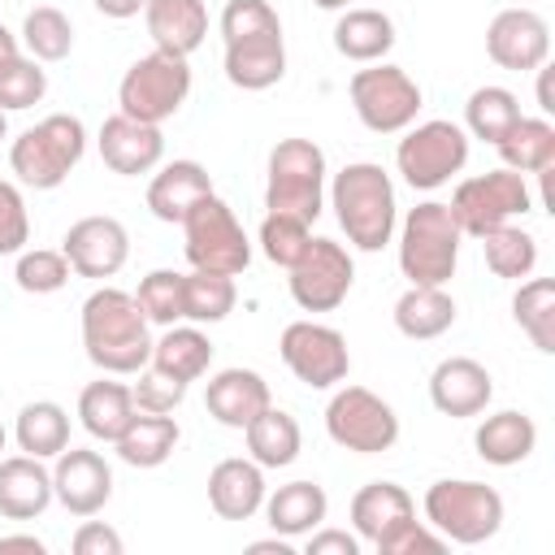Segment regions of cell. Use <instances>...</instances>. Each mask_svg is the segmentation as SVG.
<instances>
[{
  "instance_id": "obj_57",
  "label": "cell",
  "mask_w": 555,
  "mask_h": 555,
  "mask_svg": "<svg viewBox=\"0 0 555 555\" xmlns=\"http://www.w3.org/2000/svg\"><path fill=\"white\" fill-rule=\"evenodd\" d=\"M317 9H347V0H312Z\"/></svg>"
},
{
  "instance_id": "obj_27",
  "label": "cell",
  "mask_w": 555,
  "mask_h": 555,
  "mask_svg": "<svg viewBox=\"0 0 555 555\" xmlns=\"http://www.w3.org/2000/svg\"><path fill=\"white\" fill-rule=\"evenodd\" d=\"M473 447H477V455H481L486 464L512 468V464H525V460L533 455V447H538V425H533V416H525V412H516V408H503V412H494V416H486V421L477 425Z\"/></svg>"
},
{
  "instance_id": "obj_58",
  "label": "cell",
  "mask_w": 555,
  "mask_h": 555,
  "mask_svg": "<svg viewBox=\"0 0 555 555\" xmlns=\"http://www.w3.org/2000/svg\"><path fill=\"white\" fill-rule=\"evenodd\" d=\"M9 134V117H4V108H0V139Z\"/></svg>"
},
{
  "instance_id": "obj_7",
  "label": "cell",
  "mask_w": 555,
  "mask_h": 555,
  "mask_svg": "<svg viewBox=\"0 0 555 555\" xmlns=\"http://www.w3.org/2000/svg\"><path fill=\"white\" fill-rule=\"evenodd\" d=\"M191 95V65L186 56H169L160 48H152L147 56H139L121 82H117V113L134 117V121H147V126H160L169 121Z\"/></svg>"
},
{
  "instance_id": "obj_33",
  "label": "cell",
  "mask_w": 555,
  "mask_h": 555,
  "mask_svg": "<svg viewBox=\"0 0 555 555\" xmlns=\"http://www.w3.org/2000/svg\"><path fill=\"white\" fill-rule=\"evenodd\" d=\"M134 412H139L134 408V395L121 382H104L100 377V382L82 386V395H78V421L100 442H117V434L130 425Z\"/></svg>"
},
{
  "instance_id": "obj_44",
  "label": "cell",
  "mask_w": 555,
  "mask_h": 555,
  "mask_svg": "<svg viewBox=\"0 0 555 555\" xmlns=\"http://www.w3.org/2000/svg\"><path fill=\"white\" fill-rule=\"evenodd\" d=\"M308 243H312L308 221H299V217H291V212H264V221H260V251H264L273 264L291 269V264L304 256Z\"/></svg>"
},
{
  "instance_id": "obj_39",
  "label": "cell",
  "mask_w": 555,
  "mask_h": 555,
  "mask_svg": "<svg viewBox=\"0 0 555 555\" xmlns=\"http://www.w3.org/2000/svg\"><path fill=\"white\" fill-rule=\"evenodd\" d=\"M234 278L230 273H212V269H195L186 273L182 282V308H186V321L195 325H217L234 312Z\"/></svg>"
},
{
  "instance_id": "obj_40",
  "label": "cell",
  "mask_w": 555,
  "mask_h": 555,
  "mask_svg": "<svg viewBox=\"0 0 555 555\" xmlns=\"http://www.w3.org/2000/svg\"><path fill=\"white\" fill-rule=\"evenodd\" d=\"M520 117V100L507 91V87H477L473 95H468V104H464V126H468V134L473 139H486V143H499L507 130H512V121Z\"/></svg>"
},
{
  "instance_id": "obj_15",
  "label": "cell",
  "mask_w": 555,
  "mask_h": 555,
  "mask_svg": "<svg viewBox=\"0 0 555 555\" xmlns=\"http://www.w3.org/2000/svg\"><path fill=\"white\" fill-rule=\"evenodd\" d=\"M486 52L494 65H503L512 74L542 69L551 56V26L533 9H503L486 26Z\"/></svg>"
},
{
  "instance_id": "obj_1",
  "label": "cell",
  "mask_w": 555,
  "mask_h": 555,
  "mask_svg": "<svg viewBox=\"0 0 555 555\" xmlns=\"http://www.w3.org/2000/svg\"><path fill=\"white\" fill-rule=\"evenodd\" d=\"M82 347L100 373L130 377L152 356V334L139 299L117 286H100L82 304Z\"/></svg>"
},
{
  "instance_id": "obj_45",
  "label": "cell",
  "mask_w": 555,
  "mask_h": 555,
  "mask_svg": "<svg viewBox=\"0 0 555 555\" xmlns=\"http://www.w3.org/2000/svg\"><path fill=\"white\" fill-rule=\"evenodd\" d=\"M17 286L26 295H52L69 282V260L65 251H48V247H35V251H17V269H13Z\"/></svg>"
},
{
  "instance_id": "obj_8",
  "label": "cell",
  "mask_w": 555,
  "mask_h": 555,
  "mask_svg": "<svg viewBox=\"0 0 555 555\" xmlns=\"http://www.w3.org/2000/svg\"><path fill=\"white\" fill-rule=\"evenodd\" d=\"M182 225V251L191 260V269H212V273H243L251 264V243L234 217V208L212 191L199 204H191V212L178 221Z\"/></svg>"
},
{
  "instance_id": "obj_48",
  "label": "cell",
  "mask_w": 555,
  "mask_h": 555,
  "mask_svg": "<svg viewBox=\"0 0 555 555\" xmlns=\"http://www.w3.org/2000/svg\"><path fill=\"white\" fill-rule=\"evenodd\" d=\"M130 395H134V408L139 412H173L186 399V386L173 382V377H165V373H156L152 364H143L139 369V382L130 386Z\"/></svg>"
},
{
  "instance_id": "obj_56",
  "label": "cell",
  "mask_w": 555,
  "mask_h": 555,
  "mask_svg": "<svg viewBox=\"0 0 555 555\" xmlns=\"http://www.w3.org/2000/svg\"><path fill=\"white\" fill-rule=\"evenodd\" d=\"M17 52H22V48H17V35H13L9 26H0V65H4V61H13Z\"/></svg>"
},
{
  "instance_id": "obj_34",
  "label": "cell",
  "mask_w": 555,
  "mask_h": 555,
  "mask_svg": "<svg viewBox=\"0 0 555 555\" xmlns=\"http://www.w3.org/2000/svg\"><path fill=\"white\" fill-rule=\"evenodd\" d=\"M243 438H247V455H251L260 468H286V464H295V455H299V447H304L299 421H295L291 412L273 408V403L243 429Z\"/></svg>"
},
{
  "instance_id": "obj_25",
  "label": "cell",
  "mask_w": 555,
  "mask_h": 555,
  "mask_svg": "<svg viewBox=\"0 0 555 555\" xmlns=\"http://www.w3.org/2000/svg\"><path fill=\"white\" fill-rule=\"evenodd\" d=\"M204 195H212V178L199 160H169L147 182V208L156 221H182Z\"/></svg>"
},
{
  "instance_id": "obj_37",
  "label": "cell",
  "mask_w": 555,
  "mask_h": 555,
  "mask_svg": "<svg viewBox=\"0 0 555 555\" xmlns=\"http://www.w3.org/2000/svg\"><path fill=\"white\" fill-rule=\"evenodd\" d=\"M512 317L538 351H555V278H529L512 295Z\"/></svg>"
},
{
  "instance_id": "obj_50",
  "label": "cell",
  "mask_w": 555,
  "mask_h": 555,
  "mask_svg": "<svg viewBox=\"0 0 555 555\" xmlns=\"http://www.w3.org/2000/svg\"><path fill=\"white\" fill-rule=\"evenodd\" d=\"M74 555H121V533L104 520H82L74 533Z\"/></svg>"
},
{
  "instance_id": "obj_31",
  "label": "cell",
  "mask_w": 555,
  "mask_h": 555,
  "mask_svg": "<svg viewBox=\"0 0 555 555\" xmlns=\"http://www.w3.org/2000/svg\"><path fill=\"white\" fill-rule=\"evenodd\" d=\"M334 48L356 65H373L395 48V22L382 9H343L334 22Z\"/></svg>"
},
{
  "instance_id": "obj_54",
  "label": "cell",
  "mask_w": 555,
  "mask_h": 555,
  "mask_svg": "<svg viewBox=\"0 0 555 555\" xmlns=\"http://www.w3.org/2000/svg\"><path fill=\"white\" fill-rule=\"evenodd\" d=\"M247 551H251V555H291L295 546H291V538H282V533H278V538H264V542H251Z\"/></svg>"
},
{
  "instance_id": "obj_2",
  "label": "cell",
  "mask_w": 555,
  "mask_h": 555,
  "mask_svg": "<svg viewBox=\"0 0 555 555\" xmlns=\"http://www.w3.org/2000/svg\"><path fill=\"white\" fill-rule=\"evenodd\" d=\"M330 199H334V217L351 247L382 251L395 238V182L382 165L373 160L343 165L334 173Z\"/></svg>"
},
{
  "instance_id": "obj_28",
  "label": "cell",
  "mask_w": 555,
  "mask_h": 555,
  "mask_svg": "<svg viewBox=\"0 0 555 555\" xmlns=\"http://www.w3.org/2000/svg\"><path fill=\"white\" fill-rule=\"evenodd\" d=\"M178 438H182V429H178L173 412H134L113 447H117V460L130 468H160L173 455Z\"/></svg>"
},
{
  "instance_id": "obj_21",
  "label": "cell",
  "mask_w": 555,
  "mask_h": 555,
  "mask_svg": "<svg viewBox=\"0 0 555 555\" xmlns=\"http://www.w3.org/2000/svg\"><path fill=\"white\" fill-rule=\"evenodd\" d=\"M208 503L221 520H251L264 507V468L247 455H230L208 473Z\"/></svg>"
},
{
  "instance_id": "obj_13",
  "label": "cell",
  "mask_w": 555,
  "mask_h": 555,
  "mask_svg": "<svg viewBox=\"0 0 555 555\" xmlns=\"http://www.w3.org/2000/svg\"><path fill=\"white\" fill-rule=\"evenodd\" d=\"M278 351H282V364L312 390H330L351 373L347 338L321 321H291L278 338Z\"/></svg>"
},
{
  "instance_id": "obj_4",
  "label": "cell",
  "mask_w": 555,
  "mask_h": 555,
  "mask_svg": "<svg viewBox=\"0 0 555 555\" xmlns=\"http://www.w3.org/2000/svg\"><path fill=\"white\" fill-rule=\"evenodd\" d=\"M82 152H87V126L69 113H52L13 139L9 165L22 186L56 191L69 178V169L82 160Z\"/></svg>"
},
{
  "instance_id": "obj_47",
  "label": "cell",
  "mask_w": 555,
  "mask_h": 555,
  "mask_svg": "<svg viewBox=\"0 0 555 555\" xmlns=\"http://www.w3.org/2000/svg\"><path fill=\"white\" fill-rule=\"evenodd\" d=\"M30 243V212L13 182L0 178V256H17Z\"/></svg>"
},
{
  "instance_id": "obj_24",
  "label": "cell",
  "mask_w": 555,
  "mask_h": 555,
  "mask_svg": "<svg viewBox=\"0 0 555 555\" xmlns=\"http://www.w3.org/2000/svg\"><path fill=\"white\" fill-rule=\"evenodd\" d=\"M147 35L169 56H191L208 35V9L204 0H147L143 4Z\"/></svg>"
},
{
  "instance_id": "obj_9",
  "label": "cell",
  "mask_w": 555,
  "mask_h": 555,
  "mask_svg": "<svg viewBox=\"0 0 555 555\" xmlns=\"http://www.w3.org/2000/svg\"><path fill=\"white\" fill-rule=\"evenodd\" d=\"M347 95H351L356 117L373 134H399L421 113L416 78L408 69H399V65H386V61H373L369 69H356L351 82H347Z\"/></svg>"
},
{
  "instance_id": "obj_38",
  "label": "cell",
  "mask_w": 555,
  "mask_h": 555,
  "mask_svg": "<svg viewBox=\"0 0 555 555\" xmlns=\"http://www.w3.org/2000/svg\"><path fill=\"white\" fill-rule=\"evenodd\" d=\"M481 251H486V264L494 278H507V282H520L533 273L538 264V238L529 230H520L516 221L499 225V230H486L481 234Z\"/></svg>"
},
{
  "instance_id": "obj_35",
  "label": "cell",
  "mask_w": 555,
  "mask_h": 555,
  "mask_svg": "<svg viewBox=\"0 0 555 555\" xmlns=\"http://www.w3.org/2000/svg\"><path fill=\"white\" fill-rule=\"evenodd\" d=\"M503 165L516 169V173H542L555 165V126L546 117H516L512 130L494 143Z\"/></svg>"
},
{
  "instance_id": "obj_32",
  "label": "cell",
  "mask_w": 555,
  "mask_h": 555,
  "mask_svg": "<svg viewBox=\"0 0 555 555\" xmlns=\"http://www.w3.org/2000/svg\"><path fill=\"white\" fill-rule=\"evenodd\" d=\"M455 325V299L442 291V286H408L399 299H395V330L403 338H438Z\"/></svg>"
},
{
  "instance_id": "obj_5",
  "label": "cell",
  "mask_w": 555,
  "mask_h": 555,
  "mask_svg": "<svg viewBox=\"0 0 555 555\" xmlns=\"http://www.w3.org/2000/svg\"><path fill=\"white\" fill-rule=\"evenodd\" d=\"M425 525H434L447 542L477 546L503 529V494L486 481H434L425 490Z\"/></svg>"
},
{
  "instance_id": "obj_18",
  "label": "cell",
  "mask_w": 555,
  "mask_h": 555,
  "mask_svg": "<svg viewBox=\"0 0 555 555\" xmlns=\"http://www.w3.org/2000/svg\"><path fill=\"white\" fill-rule=\"evenodd\" d=\"M494 399V377L481 360L473 356H447L438 360V369L429 373V403L442 412V416H481L486 403Z\"/></svg>"
},
{
  "instance_id": "obj_53",
  "label": "cell",
  "mask_w": 555,
  "mask_h": 555,
  "mask_svg": "<svg viewBox=\"0 0 555 555\" xmlns=\"http://www.w3.org/2000/svg\"><path fill=\"white\" fill-rule=\"evenodd\" d=\"M104 17H117V22H126V17H134V13H143V4L147 0H91Z\"/></svg>"
},
{
  "instance_id": "obj_14",
  "label": "cell",
  "mask_w": 555,
  "mask_h": 555,
  "mask_svg": "<svg viewBox=\"0 0 555 555\" xmlns=\"http://www.w3.org/2000/svg\"><path fill=\"white\" fill-rule=\"evenodd\" d=\"M291 299L304 308V312H334L351 282H356V264L347 256L343 243L334 238H312L304 247V256L291 264Z\"/></svg>"
},
{
  "instance_id": "obj_52",
  "label": "cell",
  "mask_w": 555,
  "mask_h": 555,
  "mask_svg": "<svg viewBox=\"0 0 555 555\" xmlns=\"http://www.w3.org/2000/svg\"><path fill=\"white\" fill-rule=\"evenodd\" d=\"M9 551H26V555H43L48 546H43V538H35V533H0V555H9Z\"/></svg>"
},
{
  "instance_id": "obj_10",
  "label": "cell",
  "mask_w": 555,
  "mask_h": 555,
  "mask_svg": "<svg viewBox=\"0 0 555 555\" xmlns=\"http://www.w3.org/2000/svg\"><path fill=\"white\" fill-rule=\"evenodd\" d=\"M451 217L460 225V234H473L481 238L486 230H499L516 217H525L533 208V195H529V182L525 173L516 169H490V173H477V178H464L451 195Z\"/></svg>"
},
{
  "instance_id": "obj_22",
  "label": "cell",
  "mask_w": 555,
  "mask_h": 555,
  "mask_svg": "<svg viewBox=\"0 0 555 555\" xmlns=\"http://www.w3.org/2000/svg\"><path fill=\"white\" fill-rule=\"evenodd\" d=\"M286 74V43L282 30H260L247 39L225 43V78L238 91H269Z\"/></svg>"
},
{
  "instance_id": "obj_16",
  "label": "cell",
  "mask_w": 555,
  "mask_h": 555,
  "mask_svg": "<svg viewBox=\"0 0 555 555\" xmlns=\"http://www.w3.org/2000/svg\"><path fill=\"white\" fill-rule=\"evenodd\" d=\"M52 499L69 516H95L113 499V468L104 464L100 451L87 447H65L52 468Z\"/></svg>"
},
{
  "instance_id": "obj_36",
  "label": "cell",
  "mask_w": 555,
  "mask_h": 555,
  "mask_svg": "<svg viewBox=\"0 0 555 555\" xmlns=\"http://www.w3.org/2000/svg\"><path fill=\"white\" fill-rule=\"evenodd\" d=\"M13 438L26 455L35 460H52L69 447V412L52 399H35L17 412V425H13Z\"/></svg>"
},
{
  "instance_id": "obj_41",
  "label": "cell",
  "mask_w": 555,
  "mask_h": 555,
  "mask_svg": "<svg viewBox=\"0 0 555 555\" xmlns=\"http://www.w3.org/2000/svg\"><path fill=\"white\" fill-rule=\"evenodd\" d=\"M22 43H26V52H30L39 65L65 61V56L74 52V26H69V17H65L61 9L39 4V9H30L26 22H22Z\"/></svg>"
},
{
  "instance_id": "obj_17",
  "label": "cell",
  "mask_w": 555,
  "mask_h": 555,
  "mask_svg": "<svg viewBox=\"0 0 555 555\" xmlns=\"http://www.w3.org/2000/svg\"><path fill=\"white\" fill-rule=\"evenodd\" d=\"M61 251L78 278H113L130 256V234L117 217H82L65 230Z\"/></svg>"
},
{
  "instance_id": "obj_30",
  "label": "cell",
  "mask_w": 555,
  "mask_h": 555,
  "mask_svg": "<svg viewBox=\"0 0 555 555\" xmlns=\"http://www.w3.org/2000/svg\"><path fill=\"white\" fill-rule=\"evenodd\" d=\"M325 512H330V499L317 481H286L273 494H264V520L282 538L312 533L317 525H325Z\"/></svg>"
},
{
  "instance_id": "obj_51",
  "label": "cell",
  "mask_w": 555,
  "mask_h": 555,
  "mask_svg": "<svg viewBox=\"0 0 555 555\" xmlns=\"http://www.w3.org/2000/svg\"><path fill=\"white\" fill-rule=\"evenodd\" d=\"M308 555H360V538L347 529H325L317 525L308 533Z\"/></svg>"
},
{
  "instance_id": "obj_49",
  "label": "cell",
  "mask_w": 555,
  "mask_h": 555,
  "mask_svg": "<svg viewBox=\"0 0 555 555\" xmlns=\"http://www.w3.org/2000/svg\"><path fill=\"white\" fill-rule=\"evenodd\" d=\"M377 551L382 555H438V551H447V538L434 529V525H425V520H403L399 529H390L382 542H377Z\"/></svg>"
},
{
  "instance_id": "obj_23",
  "label": "cell",
  "mask_w": 555,
  "mask_h": 555,
  "mask_svg": "<svg viewBox=\"0 0 555 555\" xmlns=\"http://www.w3.org/2000/svg\"><path fill=\"white\" fill-rule=\"evenodd\" d=\"M52 503V473L35 455L0 460V516L4 520H35Z\"/></svg>"
},
{
  "instance_id": "obj_55",
  "label": "cell",
  "mask_w": 555,
  "mask_h": 555,
  "mask_svg": "<svg viewBox=\"0 0 555 555\" xmlns=\"http://www.w3.org/2000/svg\"><path fill=\"white\" fill-rule=\"evenodd\" d=\"M538 108L542 113H555V100H551V69H538Z\"/></svg>"
},
{
  "instance_id": "obj_42",
  "label": "cell",
  "mask_w": 555,
  "mask_h": 555,
  "mask_svg": "<svg viewBox=\"0 0 555 555\" xmlns=\"http://www.w3.org/2000/svg\"><path fill=\"white\" fill-rule=\"evenodd\" d=\"M182 282H186V273H178V269H152V273L139 282L134 299H139L147 325H178V321H186Z\"/></svg>"
},
{
  "instance_id": "obj_29",
  "label": "cell",
  "mask_w": 555,
  "mask_h": 555,
  "mask_svg": "<svg viewBox=\"0 0 555 555\" xmlns=\"http://www.w3.org/2000/svg\"><path fill=\"white\" fill-rule=\"evenodd\" d=\"M147 364H152L156 373H165V377L191 386V382H199V377L208 373V364H212V343H208V334H204L199 325H165V334L152 343Z\"/></svg>"
},
{
  "instance_id": "obj_59",
  "label": "cell",
  "mask_w": 555,
  "mask_h": 555,
  "mask_svg": "<svg viewBox=\"0 0 555 555\" xmlns=\"http://www.w3.org/2000/svg\"><path fill=\"white\" fill-rule=\"evenodd\" d=\"M4 442H9V434H4V425H0V451H4Z\"/></svg>"
},
{
  "instance_id": "obj_6",
  "label": "cell",
  "mask_w": 555,
  "mask_h": 555,
  "mask_svg": "<svg viewBox=\"0 0 555 555\" xmlns=\"http://www.w3.org/2000/svg\"><path fill=\"white\" fill-rule=\"evenodd\" d=\"M264 208L291 212L299 221H317L325 208V152L312 139H282L269 152Z\"/></svg>"
},
{
  "instance_id": "obj_20",
  "label": "cell",
  "mask_w": 555,
  "mask_h": 555,
  "mask_svg": "<svg viewBox=\"0 0 555 555\" xmlns=\"http://www.w3.org/2000/svg\"><path fill=\"white\" fill-rule=\"evenodd\" d=\"M204 403H208V416L217 425L247 429L273 399H269V382L256 369H221V373L208 377Z\"/></svg>"
},
{
  "instance_id": "obj_19",
  "label": "cell",
  "mask_w": 555,
  "mask_h": 555,
  "mask_svg": "<svg viewBox=\"0 0 555 555\" xmlns=\"http://www.w3.org/2000/svg\"><path fill=\"white\" fill-rule=\"evenodd\" d=\"M100 160L121 173V178H139V173H152L165 156V134L160 126H147V121H134L126 113H113L104 117L100 126Z\"/></svg>"
},
{
  "instance_id": "obj_26",
  "label": "cell",
  "mask_w": 555,
  "mask_h": 555,
  "mask_svg": "<svg viewBox=\"0 0 555 555\" xmlns=\"http://www.w3.org/2000/svg\"><path fill=\"white\" fill-rule=\"evenodd\" d=\"M416 516V503H412V494L403 490V486H395V481H369V486H360L356 494H351V525H356V538H364V542H382L390 529H399L403 520H412Z\"/></svg>"
},
{
  "instance_id": "obj_3",
  "label": "cell",
  "mask_w": 555,
  "mask_h": 555,
  "mask_svg": "<svg viewBox=\"0 0 555 555\" xmlns=\"http://www.w3.org/2000/svg\"><path fill=\"white\" fill-rule=\"evenodd\" d=\"M460 225L447 204L425 199L403 217L399 230V269L412 286H447L460 264Z\"/></svg>"
},
{
  "instance_id": "obj_11",
  "label": "cell",
  "mask_w": 555,
  "mask_h": 555,
  "mask_svg": "<svg viewBox=\"0 0 555 555\" xmlns=\"http://www.w3.org/2000/svg\"><path fill=\"white\" fill-rule=\"evenodd\" d=\"M395 165L412 191H434L468 165V130L442 117L408 126V134L395 147Z\"/></svg>"
},
{
  "instance_id": "obj_46",
  "label": "cell",
  "mask_w": 555,
  "mask_h": 555,
  "mask_svg": "<svg viewBox=\"0 0 555 555\" xmlns=\"http://www.w3.org/2000/svg\"><path fill=\"white\" fill-rule=\"evenodd\" d=\"M260 30H282L278 13L269 0H230L221 9V39H247V35H260Z\"/></svg>"
},
{
  "instance_id": "obj_12",
  "label": "cell",
  "mask_w": 555,
  "mask_h": 555,
  "mask_svg": "<svg viewBox=\"0 0 555 555\" xmlns=\"http://www.w3.org/2000/svg\"><path fill=\"white\" fill-rule=\"evenodd\" d=\"M325 434L356 455H377L399 442V416L369 386H343L325 403Z\"/></svg>"
},
{
  "instance_id": "obj_43",
  "label": "cell",
  "mask_w": 555,
  "mask_h": 555,
  "mask_svg": "<svg viewBox=\"0 0 555 555\" xmlns=\"http://www.w3.org/2000/svg\"><path fill=\"white\" fill-rule=\"evenodd\" d=\"M48 91V69L35 56H13L0 65V108L4 113H22L30 104H39Z\"/></svg>"
}]
</instances>
